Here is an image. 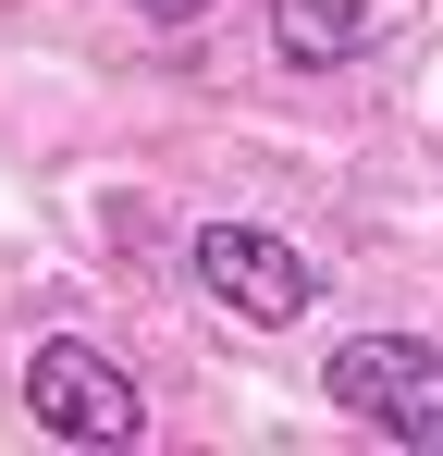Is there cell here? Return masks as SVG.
I'll list each match as a JSON object with an SVG mask.
<instances>
[{
  "mask_svg": "<svg viewBox=\"0 0 443 456\" xmlns=\"http://www.w3.org/2000/svg\"><path fill=\"white\" fill-rule=\"evenodd\" d=\"M25 407H37V432H62V444H136L148 432L136 382L111 370L86 333H50V346L25 358Z\"/></svg>",
  "mask_w": 443,
  "mask_h": 456,
  "instance_id": "obj_2",
  "label": "cell"
},
{
  "mask_svg": "<svg viewBox=\"0 0 443 456\" xmlns=\"http://www.w3.org/2000/svg\"><path fill=\"white\" fill-rule=\"evenodd\" d=\"M136 12H160V25H185V12H210V0H136Z\"/></svg>",
  "mask_w": 443,
  "mask_h": 456,
  "instance_id": "obj_5",
  "label": "cell"
},
{
  "mask_svg": "<svg viewBox=\"0 0 443 456\" xmlns=\"http://www.w3.org/2000/svg\"><path fill=\"white\" fill-rule=\"evenodd\" d=\"M197 284H210L234 321H259V333L308 321V297H320V272L295 259L284 234H259V223H210V234H197Z\"/></svg>",
  "mask_w": 443,
  "mask_h": 456,
  "instance_id": "obj_3",
  "label": "cell"
},
{
  "mask_svg": "<svg viewBox=\"0 0 443 456\" xmlns=\"http://www.w3.org/2000/svg\"><path fill=\"white\" fill-rule=\"evenodd\" d=\"M358 37H369L358 0H271V50H284V62H345Z\"/></svg>",
  "mask_w": 443,
  "mask_h": 456,
  "instance_id": "obj_4",
  "label": "cell"
},
{
  "mask_svg": "<svg viewBox=\"0 0 443 456\" xmlns=\"http://www.w3.org/2000/svg\"><path fill=\"white\" fill-rule=\"evenodd\" d=\"M320 395L369 419V432H394V444H443V346L419 333H358V346H333L320 358Z\"/></svg>",
  "mask_w": 443,
  "mask_h": 456,
  "instance_id": "obj_1",
  "label": "cell"
}]
</instances>
